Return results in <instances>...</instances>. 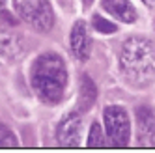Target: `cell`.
Listing matches in <instances>:
<instances>
[{
    "label": "cell",
    "instance_id": "4",
    "mask_svg": "<svg viewBox=\"0 0 155 153\" xmlns=\"http://www.w3.org/2000/svg\"><path fill=\"white\" fill-rule=\"evenodd\" d=\"M21 17L30 23L36 30L47 32L52 28L54 15L49 0H15Z\"/></svg>",
    "mask_w": 155,
    "mask_h": 153
},
{
    "label": "cell",
    "instance_id": "6",
    "mask_svg": "<svg viewBox=\"0 0 155 153\" xmlns=\"http://www.w3.org/2000/svg\"><path fill=\"white\" fill-rule=\"evenodd\" d=\"M90 45L92 39L88 36V28L84 21H77L71 30V50L77 60H86L90 56Z\"/></svg>",
    "mask_w": 155,
    "mask_h": 153
},
{
    "label": "cell",
    "instance_id": "2",
    "mask_svg": "<svg viewBox=\"0 0 155 153\" xmlns=\"http://www.w3.org/2000/svg\"><path fill=\"white\" fill-rule=\"evenodd\" d=\"M121 71L131 82L146 84L155 75V47L144 37H129L121 49Z\"/></svg>",
    "mask_w": 155,
    "mask_h": 153
},
{
    "label": "cell",
    "instance_id": "3",
    "mask_svg": "<svg viewBox=\"0 0 155 153\" xmlns=\"http://www.w3.org/2000/svg\"><path fill=\"white\" fill-rule=\"evenodd\" d=\"M105 129L110 144L116 148H124L129 144V136H131V123H129V116L125 112V108L121 106H107L105 108Z\"/></svg>",
    "mask_w": 155,
    "mask_h": 153
},
{
    "label": "cell",
    "instance_id": "5",
    "mask_svg": "<svg viewBox=\"0 0 155 153\" xmlns=\"http://www.w3.org/2000/svg\"><path fill=\"white\" fill-rule=\"evenodd\" d=\"M82 136V119L79 114H71L58 125L56 140L64 148H77Z\"/></svg>",
    "mask_w": 155,
    "mask_h": 153
},
{
    "label": "cell",
    "instance_id": "12",
    "mask_svg": "<svg viewBox=\"0 0 155 153\" xmlns=\"http://www.w3.org/2000/svg\"><path fill=\"white\" fill-rule=\"evenodd\" d=\"M0 142H2L4 148H13V146H17V138L13 136V133L6 125H2V131H0Z\"/></svg>",
    "mask_w": 155,
    "mask_h": 153
},
{
    "label": "cell",
    "instance_id": "7",
    "mask_svg": "<svg viewBox=\"0 0 155 153\" xmlns=\"http://www.w3.org/2000/svg\"><path fill=\"white\" fill-rule=\"evenodd\" d=\"M137 125H138V138L144 144H153L155 142V108L138 106Z\"/></svg>",
    "mask_w": 155,
    "mask_h": 153
},
{
    "label": "cell",
    "instance_id": "8",
    "mask_svg": "<svg viewBox=\"0 0 155 153\" xmlns=\"http://www.w3.org/2000/svg\"><path fill=\"white\" fill-rule=\"evenodd\" d=\"M101 2L103 8L116 19L124 21V23H135L137 21V11L129 0H101Z\"/></svg>",
    "mask_w": 155,
    "mask_h": 153
},
{
    "label": "cell",
    "instance_id": "9",
    "mask_svg": "<svg viewBox=\"0 0 155 153\" xmlns=\"http://www.w3.org/2000/svg\"><path fill=\"white\" fill-rule=\"evenodd\" d=\"M97 99V88H95V82L90 79L88 75L82 76V82H81V93H79V103H77V110L79 112H88L90 108L94 106Z\"/></svg>",
    "mask_w": 155,
    "mask_h": 153
},
{
    "label": "cell",
    "instance_id": "1",
    "mask_svg": "<svg viewBox=\"0 0 155 153\" xmlns=\"http://www.w3.org/2000/svg\"><path fill=\"white\" fill-rule=\"evenodd\" d=\"M30 80L43 103H58L64 97V90L68 84V71L64 60L54 52H43L32 65Z\"/></svg>",
    "mask_w": 155,
    "mask_h": 153
},
{
    "label": "cell",
    "instance_id": "11",
    "mask_svg": "<svg viewBox=\"0 0 155 153\" xmlns=\"http://www.w3.org/2000/svg\"><path fill=\"white\" fill-rule=\"evenodd\" d=\"M92 24H94V28L97 32H101V34H114V32H116V24L110 23L108 19H105L101 15H94Z\"/></svg>",
    "mask_w": 155,
    "mask_h": 153
},
{
    "label": "cell",
    "instance_id": "10",
    "mask_svg": "<svg viewBox=\"0 0 155 153\" xmlns=\"http://www.w3.org/2000/svg\"><path fill=\"white\" fill-rule=\"evenodd\" d=\"M88 146L90 148H103L107 146V140H105V135L101 131V125L99 123H92V129H90V135H88Z\"/></svg>",
    "mask_w": 155,
    "mask_h": 153
},
{
    "label": "cell",
    "instance_id": "13",
    "mask_svg": "<svg viewBox=\"0 0 155 153\" xmlns=\"http://www.w3.org/2000/svg\"><path fill=\"white\" fill-rule=\"evenodd\" d=\"M142 2L146 4V6H150V8H153V6H155V0H142Z\"/></svg>",
    "mask_w": 155,
    "mask_h": 153
},
{
    "label": "cell",
    "instance_id": "14",
    "mask_svg": "<svg viewBox=\"0 0 155 153\" xmlns=\"http://www.w3.org/2000/svg\"><path fill=\"white\" fill-rule=\"evenodd\" d=\"M84 4H86V6H90V4H92V0H84Z\"/></svg>",
    "mask_w": 155,
    "mask_h": 153
}]
</instances>
